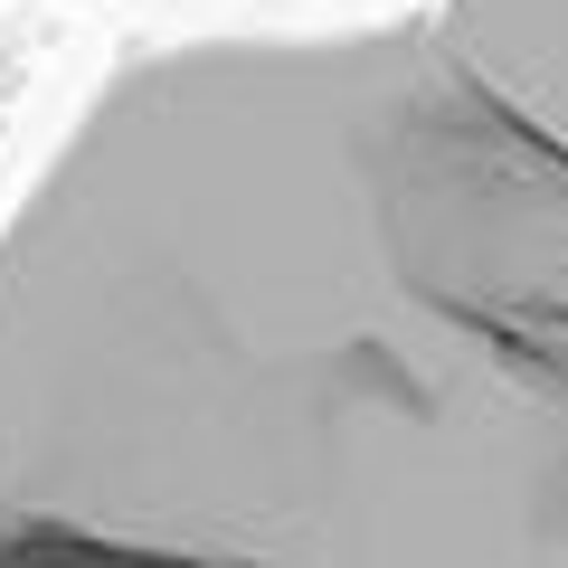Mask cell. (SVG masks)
<instances>
[{"instance_id": "obj_1", "label": "cell", "mask_w": 568, "mask_h": 568, "mask_svg": "<svg viewBox=\"0 0 568 568\" xmlns=\"http://www.w3.org/2000/svg\"><path fill=\"white\" fill-rule=\"evenodd\" d=\"M0 511L568 568V162L436 10L133 48L0 209Z\"/></svg>"}, {"instance_id": "obj_2", "label": "cell", "mask_w": 568, "mask_h": 568, "mask_svg": "<svg viewBox=\"0 0 568 568\" xmlns=\"http://www.w3.org/2000/svg\"><path fill=\"white\" fill-rule=\"evenodd\" d=\"M436 20L568 162V0H436Z\"/></svg>"}, {"instance_id": "obj_3", "label": "cell", "mask_w": 568, "mask_h": 568, "mask_svg": "<svg viewBox=\"0 0 568 568\" xmlns=\"http://www.w3.org/2000/svg\"><path fill=\"white\" fill-rule=\"evenodd\" d=\"M0 568H219V559H181V549H133V540H95V530H77V521L0 511Z\"/></svg>"}]
</instances>
